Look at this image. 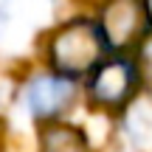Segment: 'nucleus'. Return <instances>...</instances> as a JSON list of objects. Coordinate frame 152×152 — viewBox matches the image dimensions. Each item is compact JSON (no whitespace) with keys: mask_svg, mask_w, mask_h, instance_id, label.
<instances>
[{"mask_svg":"<svg viewBox=\"0 0 152 152\" xmlns=\"http://www.w3.org/2000/svg\"><path fill=\"white\" fill-rule=\"evenodd\" d=\"M82 87H85V102L90 110L107 115V118H121L141 96L144 76L138 71L135 56L110 54L87 76Z\"/></svg>","mask_w":152,"mask_h":152,"instance_id":"f03ea898","label":"nucleus"},{"mask_svg":"<svg viewBox=\"0 0 152 152\" xmlns=\"http://www.w3.org/2000/svg\"><path fill=\"white\" fill-rule=\"evenodd\" d=\"M26 113L34 118V124H51V121H62L65 113L73 107L76 96H79V85L62 79V76L42 71L31 73L20 90Z\"/></svg>","mask_w":152,"mask_h":152,"instance_id":"20e7f679","label":"nucleus"},{"mask_svg":"<svg viewBox=\"0 0 152 152\" xmlns=\"http://www.w3.org/2000/svg\"><path fill=\"white\" fill-rule=\"evenodd\" d=\"M107 56H110V48L104 42V34L99 28L96 17H87V14L71 17L45 37L48 71L73 82V85H85L87 76Z\"/></svg>","mask_w":152,"mask_h":152,"instance_id":"f257e3e1","label":"nucleus"},{"mask_svg":"<svg viewBox=\"0 0 152 152\" xmlns=\"http://www.w3.org/2000/svg\"><path fill=\"white\" fill-rule=\"evenodd\" d=\"M99 3H102V0H99Z\"/></svg>","mask_w":152,"mask_h":152,"instance_id":"6e6552de","label":"nucleus"},{"mask_svg":"<svg viewBox=\"0 0 152 152\" xmlns=\"http://www.w3.org/2000/svg\"><path fill=\"white\" fill-rule=\"evenodd\" d=\"M147 9H149V17H152V0H147Z\"/></svg>","mask_w":152,"mask_h":152,"instance_id":"0eeeda50","label":"nucleus"},{"mask_svg":"<svg viewBox=\"0 0 152 152\" xmlns=\"http://www.w3.org/2000/svg\"><path fill=\"white\" fill-rule=\"evenodd\" d=\"M96 23L104 34L110 54L135 56L141 42L152 34L147 0H102Z\"/></svg>","mask_w":152,"mask_h":152,"instance_id":"7ed1b4c3","label":"nucleus"},{"mask_svg":"<svg viewBox=\"0 0 152 152\" xmlns=\"http://www.w3.org/2000/svg\"><path fill=\"white\" fill-rule=\"evenodd\" d=\"M37 152H93V147L82 127L62 118L37 127Z\"/></svg>","mask_w":152,"mask_h":152,"instance_id":"39448f33","label":"nucleus"},{"mask_svg":"<svg viewBox=\"0 0 152 152\" xmlns=\"http://www.w3.org/2000/svg\"><path fill=\"white\" fill-rule=\"evenodd\" d=\"M135 62H138V71L144 76V85H152V34L141 42V48L135 51Z\"/></svg>","mask_w":152,"mask_h":152,"instance_id":"423d86ee","label":"nucleus"}]
</instances>
